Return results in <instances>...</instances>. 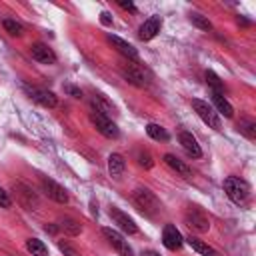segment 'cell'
Segmentation results:
<instances>
[{"mask_svg": "<svg viewBox=\"0 0 256 256\" xmlns=\"http://www.w3.org/2000/svg\"><path fill=\"white\" fill-rule=\"evenodd\" d=\"M224 192L238 206H242L250 200V184L246 180L238 178V176H228L224 180Z\"/></svg>", "mask_w": 256, "mask_h": 256, "instance_id": "6da1fadb", "label": "cell"}, {"mask_svg": "<svg viewBox=\"0 0 256 256\" xmlns=\"http://www.w3.org/2000/svg\"><path fill=\"white\" fill-rule=\"evenodd\" d=\"M132 200H134L136 208L148 218H154L160 212V200L148 188H136L132 194Z\"/></svg>", "mask_w": 256, "mask_h": 256, "instance_id": "7a4b0ae2", "label": "cell"}, {"mask_svg": "<svg viewBox=\"0 0 256 256\" xmlns=\"http://www.w3.org/2000/svg\"><path fill=\"white\" fill-rule=\"evenodd\" d=\"M192 108H194V112L200 116V120H202L208 128L220 130V126H222L220 116H218V112H216L208 102H204V100H200V98H194V100H192Z\"/></svg>", "mask_w": 256, "mask_h": 256, "instance_id": "3957f363", "label": "cell"}, {"mask_svg": "<svg viewBox=\"0 0 256 256\" xmlns=\"http://www.w3.org/2000/svg\"><path fill=\"white\" fill-rule=\"evenodd\" d=\"M184 224H186L190 230L200 232V234L210 230V220H208V216H206L200 208H188V210L184 212Z\"/></svg>", "mask_w": 256, "mask_h": 256, "instance_id": "277c9868", "label": "cell"}, {"mask_svg": "<svg viewBox=\"0 0 256 256\" xmlns=\"http://www.w3.org/2000/svg\"><path fill=\"white\" fill-rule=\"evenodd\" d=\"M14 194H16V200H18V204L22 206V208H26V210H36L38 208V196H36V192L30 188V186H26L24 182H14Z\"/></svg>", "mask_w": 256, "mask_h": 256, "instance_id": "5b68a950", "label": "cell"}, {"mask_svg": "<svg viewBox=\"0 0 256 256\" xmlns=\"http://www.w3.org/2000/svg\"><path fill=\"white\" fill-rule=\"evenodd\" d=\"M90 120H92V124L96 126V130L102 134V136H106V138H118L120 136V130H118V126L112 122V118H108V116H104V114H98V112H90Z\"/></svg>", "mask_w": 256, "mask_h": 256, "instance_id": "8992f818", "label": "cell"}, {"mask_svg": "<svg viewBox=\"0 0 256 256\" xmlns=\"http://www.w3.org/2000/svg\"><path fill=\"white\" fill-rule=\"evenodd\" d=\"M102 234H104V238L108 240V244H110L120 256H134V252H132L128 240H124V236H122L120 232H116L114 228H102Z\"/></svg>", "mask_w": 256, "mask_h": 256, "instance_id": "52a82bcc", "label": "cell"}, {"mask_svg": "<svg viewBox=\"0 0 256 256\" xmlns=\"http://www.w3.org/2000/svg\"><path fill=\"white\" fill-rule=\"evenodd\" d=\"M120 74H122V78L126 80V82H130V84H134V86H138V88H142V86H146V72L138 66V64H122L120 66Z\"/></svg>", "mask_w": 256, "mask_h": 256, "instance_id": "ba28073f", "label": "cell"}, {"mask_svg": "<svg viewBox=\"0 0 256 256\" xmlns=\"http://www.w3.org/2000/svg\"><path fill=\"white\" fill-rule=\"evenodd\" d=\"M42 190H44V194L50 198V200H54V202H58V204H66L68 202V192L58 184V182H54V180H50V178H42Z\"/></svg>", "mask_w": 256, "mask_h": 256, "instance_id": "9c48e42d", "label": "cell"}, {"mask_svg": "<svg viewBox=\"0 0 256 256\" xmlns=\"http://www.w3.org/2000/svg\"><path fill=\"white\" fill-rule=\"evenodd\" d=\"M26 92H28V96H30L36 104H40V106H44V108H54V106L58 104L54 92H50V90H42V88H36V86H26Z\"/></svg>", "mask_w": 256, "mask_h": 256, "instance_id": "30bf717a", "label": "cell"}, {"mask_svg": "<svg viewBox=\"0 0 256 256\" xmlns=\"http://www.w3.org/2000/svg\"><path fill=\"white\" fill-rule=\"evenodd\" d=\"M110 216H112L114 224H116L122 232H126V234H136V232H138V226L134 224V220H132L128 214H124L122 210H118L116 206L110 208Z\"/></svg>", "mask_w": 256, "mask_h": 256, "instance_id": "8fae6325", "label": "cell"}, {"mask_svg": "<svg viewBox=\"0 0 256 256\" xmlns=\"http://www.w3.org/2000/svg\"><path fill=\"white\" fill-rule=\"evenodd\" d=\"M162 244L168 248V250H178L182 244H184V238L180 234V230L174 226V224H166L164 230H162Z\"/></svg>", "mask_w": 256, "mask_h": 256, "instance_id": "7c38bea8", "label": "cell"}, {"mask_svg": "<svg viewBox=\"0 0 256 256\" xmlns=\"http://www.w3.org/2000/svg\"><path fill=\"white\" fill-rule=\"evenodd\" d=\"M30 54H32V58H34L36 62H40V64H54V62H56V54H54L52 48H50L48 44H44V42L32 44V46H30Z\"/></svg>", "mask_w": 256, "mask_h": 256, "instance_id": "4fadbf2b", "label": "cell"}, {"mask_svg": "<svg viewBox=\"0 0 256 256\" xmlns=\"http://www.w3.org/2000/svg\"><path fill=\"white\" fill-rule=\"evenodd\" d=\"M160 26H162V20H160V16H150L148 20H144V24L140 26V30H138V38L140 40H152L158 32H160Z\"/></svg>", "mask_w": 256, "mask_h": 256, "instance_id": "5bb4252c", "label": "cell"}, {"mask_svg": "<svg viewBox=\"0 0 256 256\" xmlns=\"http://www.w3.org/2000/svg\"><path fill=\"white\" fill-rule=\"evenodd\" d=\"M108 42L122 54V56H126L128 60H138V50L132 46V44H128L126 40H122L120 36H114V34H108Z\"/></svg>", "mask_w": 256, "mask_h": 256, "instance_id": "9a60e30c", "label": "cell"}, {"mask_svg": "<svg viewBox=\"0 0 256 256\" xmlns=\"http://www.w3.org/2000/svg\"><path fill=\"white\" fill-rule=\"evenodd\" d=\"M178 142L182 144V148H184L192 158H200V156H202L200 144L196 142V138H194L190 132H180V134H178Z\"/></svg>", "mask_w": 256, "mask_h": 256, "instance_id": "2e32d148", "label": "cell"}, {"mask_svg": "<svg viewBox=\"0 0 256 256\" xmlns=\"http://www.w3.org/2000/svg\"><path fill=\"white\" fill-rule=\"evenodd\" d=\"M164 162H166L174 172H178L180 176H184V178H190V176H192L190 166H188L186 162H182L180 158H176L174 154H164Z\"/></svg>", "mask_w": 256, "mask_h": 256, "instance_id": "e0dca14e", "label": "cell"}, {"mask_svg": "<svg viewBox=\"0 0 256 256\" xmlns=\"http://www.w3.org/2000/svg\"><path fill=\"white\" fill-rule=\"evenodd\" d=\"M92 108H94V112L104 114V116H108V118H110V114L114 112V104H112L110 100H106L104 94H94V96H92Z\"/></svg>", "mask_w": 256, "mask_h": 256, "instance_id": "ac0fdd59", "label": "cell"}, {"mask_svg": "<svg viewBox=\"0 0 256 256\" xmlns=\"http://www.w3.org/2000/svg\"><path fill=\"white\" fill-rule=\"evenodd\" d=\"M212 102H214L216 110H218L220 114H224L226 118H232V116H234V108H232V104L226 100L224 94H220V92H212Z\"/></svg>", "mask_w": 256, "mask_h": 256, "instance_id": "d6986e66", "label": "cell"}, {"mask_svg": "<svg viewBox=\"0 0 256 256\" xmlns=\"http://www.w3.org/2000/svg\"><path fill=\"white\" fill-rule=\"evenodd\" d=\"M186 242L192 246V250H196L198 254H202V256H218V252L212 248V246H208L204 240H200V238H196V236H188L186 238Z\"/></svg>", "mask_w": 256, "mask_h": 256, "instance_id": "ffe728a7", "label": "cell"}, {"mask_svg": "<svg viewBox=\"0 0 256 256\" xmlns=\"http://www.w3.org/2000/svg\"><path fill=\"white\" fill-rule=\"evenodd\" d=\"M124 166H126V162L120 154L114 152V154L108 156V172H110L112 178H120V174L124 172Z\"/></svg>", "mask_w": 256, "mask_h": 256, "instance_id": "44dd1931", "label": "cell"}, {"mask_svg": "<svg viewBox=\"0 0 256 256\" xmlns=\"http://www.w3.org/2000/svg\"><path fill=\"white\" fill-rule=\"evenodd\" d=\"M26 250L32 254V256H48V248L42 240L38 238H28L26 240Z\"/></svg>", "mask_w": 256, "mask_h": 256, "instance_id": "7402d4cb", "label": "cell"}, {"mask_svg": "<svg viewBox=\"0 0 256 256\" xmlns=\"http://www.w3.org/2000/svg\"><path fill=\"white\" fill-rule=\"evenodd\" d=\"M146 134H148L152 140H158V142H166V140L170 138V134H168L160 124H154V122H150V124L146 126Z\"/></svg>", "mask_w": 256, "mask_h": 256, "instance_id": "603a6c76", "label": "cell"}, {"mask_svg": "<svg viewBox=\"0 0 256 256\" xmlns=\"http://www.w3.org/2000/svg\"><path fill=\"white\" fill-rule=\"evenodd\" d=\"M58 228H60L62 232H66L68 236H78V234L82 232V226H80L76 220H72V218H62V220L58 222Z\"/></svg>", "mask_w": 256, "mask_h": 256, "instance_id": "cb8c5ba5", "label": "cell"}, {"mask_svg": "<svg viewBox=\"0 0 256 256\" xmlns=\"http://www.w3.org/2000/svg\"><path fill=\"white\" fill-rule=\"evenodd\" d=\"M238 130H240V134H244L248 140H256V122H254V120L242 118L240 124H238Z\"/></svg>", "mask_w": 256, "mask_h": 256, "instance_id": "d4e9b609", "label": "cell"}, {"mask_svg": "<svg viewBox=\"0 0 256 256\" xmlns=\"http://www.w3.org/2000/svg\"><path fill=\"white\" fill-rule=\"evenodd\" d=\"M190 22H192L196 28L204 30V32H210V30H212V22H210L206 16L198 14V12H192V14H190Z\"/></svg>", "mask_w": 256, "mask_h": 256, "instance_id": "484cf974", "label": "cell"}, {"mask_svg": "<svg viewBox=\"0 0 256 256\" xmlns=\"http://www.w3.org/2000/svg\"><path fill=\"white\" fill-rule=\"evenodd\" d=\"M2 26H4V30H6L8 34H12V36H22V34H24L22 24H20V22H16V20H12V18H4Z\"/></svg>", "mask_w": 256, "mask_h": 256, "instance_id": "4316f807", "label": "cell"}, {"mask_svg": "<svg viewBox=\"0 0 256 256\" xmlns=\"http://www.w3.org/2000/svg\"><path fill=\"white\" fill-rule=\"evenodd\" d=\"M206 82H208V86L212 88V92H220V94H222L224 84H222V80H220L212 70H206Z\"/></svg>", "mask_w": 256, "mask_h": 256, "instance_id": "83f0119b", "label": "cell"}, {"mask_svg": "<svg viewBox=\"0 0 256 256\" xmlns=\"http://www.w3.org/2000/svg\"><path fill=\"white\" fill-rule=\"evenodd\" d=\"M58 250L64 254V256H80V252L66 240H58Z\"/></svg>", "mask_w": 256, "mask_h": 256, "instance_id": "f1b7e54d", "label": "cell"}, {"mask_svg": "<svg viewBox=\"0 0 256 256\" xmlns=\"http://www.w3.org/2000/svg\"><path fill=\"white\" fill-rule=\"evenodd\" d=\"M138 164H140V166H144V168H152V166H154V160H152L150 152L140 150V152H138Z\"/></svg>", "mask_w": 256, "mask_h": 256, "instance_id": "f546056e", "label": "cell"}, {"mask_svg": "<svg viewBox=\"0 0 256 256\" xmlns=\"http://www.w3.org/2000/svg\"><path fill=\"white\" fill-rule=\"evenodd\" d=\"M0 206L2 208H10L12 206V200H10V196H8V192L4 188H0Z\"/></svg>", "mask_w": 256, "mask_h": 256, "instance_id": "4dcf8cb0", "label": "cell"}, {"mask_svg": "<svg viewBox=\"0 0 256 256\" xmlns=\"http://www.w3.org/2000/svg\"><path fill=\"white\" fill-rule=\"evenodd\" d=\"M118 6H120V8H124V10H128V12H134V14L138 12V10H136V6H134L132 2H126V0H118Z\"/></svg>", "mask_w": 256, "mask_h": 256, "instance_id": "1f68e13d", "label": "cell"}, {"mask_svg": "<svg viewBox=\"0 0 256 256\" xmlns=\"http://www.w3.org/2000/svg\"><path fill=\"white\" fill-rule=\"evenodd\" d=\"M64 90H66L70 96H74V98H82V92H80L76 86H70V84H66V86H64Z\"/></svg>", "mask_w": 256, "mask_h": 256, "instance_id": "d6a6232c", "label": "cell"}, {"mask_svg": "<svg viewBox=\"0 0 256 256\" xmlns=\"http://www.w3.org/2000/svg\"><path fill=\"white\" fill-rule=\"evenodd\" d=\"M100 22H102L104 26H110V24H112V16H110L108 12H102V14H100Z\"/></svg>", "mask_w": 256, "mask_h": 256, "instance_id": "836d02e7", "label": "cell"}, {"mask_svg": "<svg viewBox=\"0 0 256 256\" xmlns=\"http://www.w3.org/2000/svg\"><path fill=\"white\" fill-rule=\"evenodd\" d=\"M142 256H160V254H158V252H154V250H146Z\"/></svg>", "mask_w": 256, "mask_h": 256, "instance_id": "e575fe53", "label": "cell"}]
</instances>
